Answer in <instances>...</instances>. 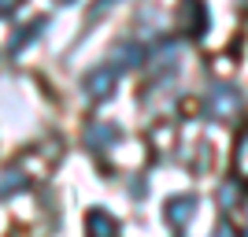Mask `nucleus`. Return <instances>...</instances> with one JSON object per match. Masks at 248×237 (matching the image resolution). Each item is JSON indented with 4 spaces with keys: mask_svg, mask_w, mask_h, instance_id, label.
<instances>
[{
    "mask_svg": "<svg viewBox=\"0 0 248 237\" xmlns=\"http://www.w3.org/2000/svg\"><path fill=\"white\" fill-rule=\"evenodd\" d=\"M237 111H241V93H237V85H215V89L207 93V115H211V119L230 123Z\"/></svg>",
    "mask_w": 248,
    "mask_h": 237,
    "instance_id": "obj_1",
    "label": "nucleus"
},
{
    "mask_svg": "<svg viewBox=\"0 0 248 237\" xmlns=\"http://www.w3.org/2000/svg\"><path fill=\"white\" fill-rule=\"evenodd\" d=\"M115 85H119V67L108 63V67H96V71H89L82 78V93L89 100H108L115 93Z\"/></svg>",
    "mask_w": 248,
    "mask_h": 237,
    "instance_id": "obj_2",
    "label": "nucleus"
},
{
    "mask_svg": "<svg viewBox=\"0 0 248 237\" xmlns=\"http://www.w3.org/2000/svg\"><path fill=\"white\" fill-rule=\"evenodd\" d=\"M178 26H182L189 37L207 33V4L204 0H182V4H178Z\"/></svg>",
    "mask_w": 248,
    "mask_h": 237,
    "instance_id": "obj_3",
    "label": "nucleus"
},
{
    "mask_svg": "<svg viewBox=\"0 0 248 237\" xmlns=\"http://www.w3.org/2000/svg\"><path fill=\"white\" fill-rule=\"evenodd\" d=\"M119 126L115 123H89L85 126V148H93V152H104V148H115L119 141Z\"/></svg>",
    "mask_w": 248,
    "mask_h": 237,
    "instance_id": "obj_4",
    "label": "nucleus"
},
{
    "mask_svg": "<svg viewBox=\"0 0 248 237\" xmlns=\"http://www.w3.org/2000/svg\"><path fill=\"white\" fill-rule=\"evenodd\" d=\"M85 237H119V219L108 215L104 207L85 211Z\"/></svg>",
    "mask_w": 248,
    "mask_h": 237,
    "instance_id": "obj_5",
    "label": "nucleus"
},
{
    "mask_svg": "<svg viewBox=\"0 0 248 237\" xmlns=\"http://www.w3.org/2000/svg\"><path fill=\"white\" fill-rule=\"evenodd\" d=\"M193 215H197V196L182 193V196H170V200H167V222H170V226L182 230Z\"/></svg>",
    "mask_w": 248,
    "mask_h": 237,
    "instance_id": "obj_6",
    "label": "nucleus"
},
{
    "mask_svg": "<svg viewBox=\"0 0 248 237\" xmlns=\"http://www.w3.org/2000/svg\"><path fill=\"white\" fill-rule=\"evenodd\" d=\"M26 171L22 167H8V171H0V196H15V193H22L26 189Z\"/></svg>",
    "mask_w": 248,
    "mask_h": 237,
    "instance_id": "obj_7",
    "label": "nucleus"
},
{
    "mask_svg": "<svg viewBox=\"0 0 248 237\" xmlns=\"http://www.w3.org/2000/svg\"><path fill=\"white\" fill-rule=\"evenodd\" d=\"M178 56H182V48H178L174 41H167L163 48H159V52L152 56L148 71H152V74H159V71H174V67H178Z\"/></svg>",
    "mask_w": 248,
    "mask_h": 237,
    "instance_id": "obj_8",
    "label": "nucleus"
},
{
    "mask_svg": "<svg viewBox=\"0 0 248 237\" xmlns=\"http://www.w3.org/2000/svg\"><path fill=\"white\" fill-rule=\"evenodd\" d=\"M115 60H119V67H137V63L145 60V48H141V45H134V41H126V45H119V48H115Z\"/></svg>",
    "mask_w": 248,
    "mask_h": 237,
    "instance_id": "obj_9",
    "label": "nucleus"
},
{
    "mask_svg": "<svg viewBox=\"0 0 248 237\" xmlns=\"http://www.w3.org/2000/svg\"><path fill=\"white\" fill-rule=\"evenodd\" d=\"M45 30V19H33L30 26H22V33H15V41H11V52H22L26 48V45L33 41V37H37V33Z\"/></svg>",
    "mask_w": 248,
    "mask_h": 237,
    "instance_id": "obj_10",
    "label": "nucleus"
},
{
    "mask_svg": "<svg viewBox=\"0 0 248 237\" xmlns=\"http://www.w3.org/2000/svg\"><path fill=\"white\" fill-rule=\"evenodd\" d=\"M233 163H237L241 178H248V134L241 137V144H237V156H233Z\"/></svg>",
    "mask_w": 248,
    "mask_h": 237,
    "instance_id": "obj_11",
    "label": "nucleus"
},
{
    "mask_svg": "<svg viewBox=\"0 0 248 237\" xmlns=\"http://www.w3.org/2000/svg\"><path fill=\"white\" fill-rule=\"evenodd\" d=\"M218 200H222V207L237 204V189H233V186H222V193H218Z\"/></svg>",
    "mask_w": 248,
    "mask_h": 237,
    "instance_id": "obj_12",
    "label": "nucleus"
},
{
    "mask_svg": "<svg viewBox=\"0 0 248 237\" xmlns=\"http://www.w3.org/2000/svg\"><path fill=\"white\" fill-rule=\"evenodd\" d=\"M211 237H237V234H233V226H230V222H218Z\"/></svg>",
    "mask_w": 248,
    "mask_h": 237,
    "instance_id": "obj_13",
    "label": "nucleus"
},
{
    "mask_svg": "<svg viewBox=\"0 0 248 237\" xmlns=\"http://www.w3.org/2000/svg\"><path fill=\"white\" fill-rule=\"evenodd\" d=\"M22 0H0V15H8V11H15Z\"/></svg>",
    "mask_w": 248,
    "mask_h": 237,
    "instance_id": "obj_14",
    "label": "nucleus"
},
{
    "mask_svg": "<svg viewBox=\"0 0 248 237\" xmlns=\"http://www.w3.org/2000/svg\"><path fill=\"white\" fill-rule=\"evenodd\" d=\"M108 4H115V0H96V8H93V15H100V11L108 8Z\"/></svg>",
    "mask_w": 248,
    "mask_h": 237,
    "instance_id": "obj_15",
    "label": "nucleus"
},
{
    "mask_svg": "<svg viewBox=\"0 0 248 237\" xmlns=\"http://www.w3.org/2000/svg\"><path fill=\"white\" fill-rule=\"evenodd\" d=\"M60 4H71V0H60Z\"/></svg>",
    "mask_w": 248,
    "mask_h": 237,
    "instance_id": "obj_16",
    "label": "nucleus"
},
{
    "mask_svg": "<svg viewBox=\"0 0 248 237\" xmlns=\"http://www.w3.org/2000/svg\"><path fill=\"white\" fill-rule=\"evenodd\" d=\"M245 237H248V226H245Z\"/></svg>",
    "mask_w": 248,
    "mask_h": 237,
    "instance_id": "obj_17",
    "label": "nucleus"
}]
</instances>
